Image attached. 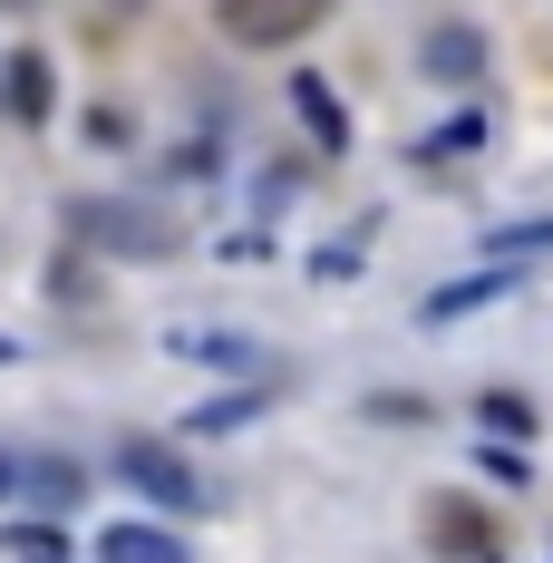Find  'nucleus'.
I'll return each mask as SVG.
<instances>
[{
	"mask_svg": "<svg viewBox=\"0 0 553 563\" xmlns=\"http://www.w3.org/2000/svg\"><path fill=\"white\" fill-rule=\"evenodd\" d=\"M117 476H126V496H146V506L175 515V525L214 506V486L185 466V448H175V438H126V448H117Z\"/></svg>",
	"mask_w": 553,
	"mask_h": 563,
	"instance_id": "nucleus-1",
	"label": "nucleus"
},
{
	"mask_svg": "<svg viewBox=\"0 0 553 563\" xmlns=\"http://www.w3.org/2000/svg\"><path fill=\"white\" fill-rule=\"evenodd\" d=\"M175 360H195V369H223V379H273V350L253 331H214V321H175L166 331Z\"/></svg>",
	"mask_w": 553,
	"mask_h": 563,
	"instance_id": "nucleus-2",
	"label": "nucleus"
},
{
	"mask_svg": "<svg viewBox=\"0 0 553 563\" xmlns=\"http://www.w3.org/2000/svg\"><path fill=\"white\" fill-rule=\"evenodd\" d=\"M98 563H195L175 515H108L98 525Z\"/></svg>",
	"mask_w": 553,
	"mask_h": 563,
	"instance_id": "nucleus-3",
	"label": "nucleus"
},
{
	"mask_svg": "<svg viewBox=\"0 0 553 563\" xmlns=\"http://www.w3.org/2000/svg\"><path fill=\"white\" fill-rule=\"evenodd\" d=\"M331 0H214L223 40H243V49H273V40H291V30H311Z\"/></svg>",
	"mask_w": 553,
	"mask_h": 563,
	"instance_id": "nucleus-4",
	"label": "nucleus"
},
{
	"mask_svg": "<svg viewBox=\"0 0 553 563\" xmlns=\"http://www.w3.org/2000/svg\"><path fill=\"white\" fill-rule=\"evenodd\" d=\"M281 98H291V117L311 126V146H321V156H350V108L331 98V78H321V68H291V78H281Z\"/></svg>",
	"mask_w": 553,
	"mask_h": 563,
	"instance_id": "nucleus-5",
	"label": "nucleus"
},
{
	"mask_svg": "<svg viewBox=\"0 0 553 563\" xmlns=\"http://www.w3.org/2000/svg\"><path fill=\"white\" fill-rule=\"evenodd\" d=\"M418 68H428L438 88H476V78H486V40H476L466 20H438V30L418 40Z\"/></svg>",
	"mask_w": 553,
	"mask_h": 563,
	"instance_id": "nucleus-6",
	"label": "nucleus"
},
{
	"mask_svg": "<svg viewBox=\"0 0 553 563\" xmlns=\"http://www.w3.org/2000/svg\"><path fill=\"white\" fill-rule=\"evenodd\" d=\"M515 282H524L515 263H486V273H466V282H438V291L418 301V321H428V331H446V321H466V311H486V301H505Z\"/></svg>",
	"mask_w": 553,
	"mask_h": 563,
	"instance_id": "nucleus-7",
	"label": "nucleus"
},
{
	"mask_svg": "<svg viewBox=\"0 0 553 563\" xmlns=\"http://www.w3.org/2000/svg\"><path fill=\"white\" fill-rule=\"evenodd\" d=\"M263 408H273V389H253V379H233V389H223V398H195L175 438H195V448H204V438H233V428H253Z\"/></svg>",
	"mask_w": 553,
	"mask_h": 563,
	"instance_id": "nucleus-8",
	"label": "nucleus"
},
{
	"mask_svg": "<svg viewBox=\"0 0 553 563\" xmlns=\"http://www.w3.org/2000/svg\"><path fill=\"white\" fill-rule=\"evenodd\" d=\"M0 98H10V117L20 126H49V108H58V68L40 49H20L10 68H0Z\"/></svg>",
	"mask_w": 553,
	"mask_h": 563,
	"instance_id": "nucleus-9",
	"label": "nucleus"
},
{
	"mask_svg": "<svg viewBox=\"0 0 553 563\" xmlns=\"http://www.w3.org/2000/svg\"><path fill=\"white\" fill-rule=\"evenodd\" d=\"M78 224H88V243H108V253H166V233L146 224V214H117V205H78Z\"/></svg>",
	"mask_w": 553,
	"mask_h": 563,
	"instance_id": "nucleus-10",
	"label": "nucleus"
},
{
	"mask_svg": "<svg viewBox=\"0 0 553 563\" xmlns=\"http://www.w3.org/2000/svg\"><path fill=\"white\" fill-rule=\"evenodd\" d=\"M0 554H10V563H78V544H68V525H58V515H30V525H10V534H0Z\"/></svg>",
	"mask_w": 553,
	"mask_h": 563,
	"instance_id": "nucleus-11",
	"label": "nucleus"
},
{
	"mask_svg": "<svg viewBox=\"0 0 553 563\" xmlns=\"http://www.w3.org/2000/svg\"><path fill=\"white\" fill-rule=\"evenodd\" d=\"M534 253H553V214H544V224H505V233H486V263H534Z\"/></svg>",
	"mask_w": 553,
	"mask_h": 563,
	"instance_id": "nucleus-12",
	"label": "nucleus"
},
{
	"mask_svg": "<svg viewBox=\"0 0 553 563\" xmlns=\"http://www.w3.org/2000/svg\"><path fill=\"white\" fill-rule=\"evenodd\" d=\"M476 146H486V117L466 108V117H446L438 136H428V146H418V156H428V166H446V156H476Z\"/></svg>",
	"mask_w": 553,
	"mask_h": 563,
	"instance_id": "nucleus-13",
	"label": "nucleus"
},
{
	"mask_svg": "<svg viewBox=\"0 0 553 563\" xmlns=\"http://www.w3.org/2000/svg\"><path fill=\"white\" fill-rule=\"evenodd\" d=\"M20 496H40L49 515H68V506H78V466H58V456H49V466H30V486H20Z\"/></svg>",
	"mask_w": 553,
	"mask_h": 563,
	"instance_id": "nucleus-14",
	"label": "nucleus"
},
{
	"mask_svg": "<svg viewBox=\"0 0 553 563\" xmlns=\"http://www.w3.org/2000/svg\"><path fill=\"white\" fill-rule=\"evenodd\" d=\"M476 466H486L496 486H524V476H534V466H524V438H486V448H476Z\"/></svg>",
	"mask_w": 553,
	"mask_h": 563,
	"instance_id": "nucleus-15",
	"label": "nucleus"
},
{
	"mask_svg": "<svg viewBox=\"0 0 553 563\" xmlns=\"http://www.w3.org/2000/svg\"><path fill=\"white\" fill-rule=\"evenodd\" d=\"M360 263H369V243H350V233H340V243H321V253H311V282H350Z\"/></svg>",
	"mask_w": 553,
	"mask_h": 563,
	"instance_id": "nucleus-16",
	"label": "nucleus"
},
{
	"mask_svg": "<svg viewBox=\"0 0 553 563\" xmlns=\"http://www.w3.org/2000/svg\"><path fill=\"white\" fill-rule=\"evenodd\" d=\"M486 428H496V438H534V408H524V398H486Z\"/></svg>",
	"mask_w": 553,
	"mask_h": 563,
	"instance_id": "nucleus-17",
	"label": "nucleus"
},
{
	"mask_svg": "<svg viewBox=\"0 0 553 563\" xmlns=\"http://www.w3.org/2000/svg\"><path fill=\"white\" fill-rule=\"evenodd\" d=\"M20 486H30V466H20V456L0 448V506H10V496H20Z\"/></svg>",
	"mask_w": 553,
	"mask_h": 563,
	"instance_id": "nucleus-18",
	"label": "nucleus"
},
{
	"mask_svg": "<svg viewBox=\"0 0 553 563\" xmlns=\"http://www.w3.org/2000/svg\"><path fill=\"white\" fill-rule=\"evenodd\" d=\"M20 360H30V350H20V340H10V331H0V369H20Z\"/></svg>",
	"mask_w": 553,
	"mask_h": 563,
	"instance_id": "nucleus-19",
	"label": "nucleus"
}]
</instances>
